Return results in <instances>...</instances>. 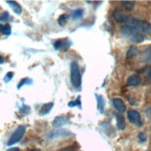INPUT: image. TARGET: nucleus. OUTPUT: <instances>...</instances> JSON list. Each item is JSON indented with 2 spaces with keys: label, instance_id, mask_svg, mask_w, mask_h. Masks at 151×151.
<instances>
[{
  "label": "nucleus",
  "instance_id": "nucleus-1",
  "mask_svg": "<svg viewBox=\"0 0 151 151\" xmlns=\"http://www.w3.org/2000/svg\"><path fill=\"white\" fill-rule=\"evenodd\" d=\"M120 32L124 38L132 43L140 44L145 40V35H143L138 30L128 24L122 26L120 29Z\"/></svg>",
  "mask_w": 151,
  "mask_h": 151
},
{
  "label": "nucleus",
  "instance_id": "nucleus-2",
  "mask_svg": "<svg viewBox=\"0 0 151 151\" xmlns=\"http://www.w3.org/2000/svg\"><path fill=\"white\" fill-rule=\"evenodd\" d=\"M128 25L137 29L143 35H148L151 32V24L147 21H141V19L135 18H130Z\"/></svg>",
  "mask_w": 151,
  "mask_h": 151
},
{
  "label": "nucleus",
  "instance_id": "nucleus-3",
  "mask_svg": "<svg viewBox=\"0 0 151 151\" xmlns=\"http://www.w3.org/2000/svg\"><path fill=\"white\" fill-rule=\"evenodd\" d=\"M70 83L74 88H81L82 76L80 73V68H79V65L76 61L71 62L70 64Z\"/></svg>",
  "mask_w": 151,
  "mask_h": 151
},
{
  "label": "nucleus",
  "instance_id": "nucleus-4",
  "mask_svg": "<svg viewBox=\"0 0 151 151\" xmlns=\"http://www.w3.org/2000/svg\"><path fill=\"white\" fill-rule=\"evenodd\" d=\"M25 131H26V127L23 126V125H21V126H19L16 131L14 133H13L11 134V136L9 137V139L8 141V144L6 145L8 146H12V145H14V144L18 143L19 141H21V139L23 137L24 134H25Z\"/></svg>",
  "mask_w": 151,
  "mask_h": 151
},
{
  "label": "nucleus",
  "instance_id": "nucleus-5",
  "mask_svg": "<svg viewBox=\"0 0 151 151\" xmlns=\"http://www.w3.org/2000/svg\"><path fill=\"white\" fill-rule=\"evenodd\" d=\"M73 134L70 132L69 130L66 129H55V130H52L51 132H49L45 137L47 139H56V138H60V137H68L73 135Z\"/></svg>",
  "mask_w": 151,
  "mask_h": 151
},
{
  "label": "nucleus",
  "instance_id": "nucleus-6",
  "mask_svg": "<svg viewBox=\"0 0 151 151\" xmlns=\"http://www.w3.org/2000/svg\"><path fill=\"white\" fill-rule=\"evenodd\" d=\"M128 120L131 123L134 124V125L141 127L143 125L142 123V120H141V115L137 110L135 109H130L128 111Z\"/></svg>",
  "mask_w": 151,
  "mask_h": 151
},
{
  "label": "nucleus",
  "instance_id": "nucleus-7",
  "mask_svg": "<svg viewBox=\"0 0 151 151\" xmlns=\"http://www.w3.org/2000/svg\"><path fill=\"white\" fill-rule=\"evenodd\" d=\"M70 47V42L68 39H58L54 43V48L56 50H60L61 52H66Z\"/></svg>",
  "mask_w": 151,
  "mask_h": 151
},
{
  "label": "nucleus",
  "instance_id": "nucleus-8",
  "mask_svg": "<svg viewBox=\"0 0 151 151\" xmlns=\"http://www.w3.org/2000/svg\"><path fill=\"white\" fill-rule=\"evenodd\" d=\"M113 17L116 21L120 23H128L130 21V18H131V17L127 16L126 14H124V13L121 12L120 10H118V9L114 10Z\"/></svg>",
  "mask_w": 151,
  "mask_h": 151
},
{
  "label": "nucleus",
  "instance_id": "nucleus-9",
  "mask_svg": "<svg viewBox=\"0 0 151 151\" xmlns=\"http://www.w3.org/2000/svg\"><path fill=\"white\" fill-rule=\"evenodd\" d=\"M69 123V118L66 116H58L56 117L53 122H52V125H53L55 128H60L62 127L64 125Z\"/></svg>",
  "mask_w": 151,
  "mask_h": 151
},
{
  "label": "nucleus",
  "instance_id": "nucleus-10",
  "mask_svg": "<svg viewBox=\"0 0 151 151\" xmlns=\"http://www.w3.org/2000/svg\"><path fill=\"white\" fill-rule=\"evenodd\" d=\"M112 104H113V107L115 108V109L119 111L120 113H123L124 111L126 110L125 104H124V102L121 99V98H113Z\"/></svg>",
  "mask_w": 151,
  "mask_h": 151
},
{
  "label": "nucleus",
  "instance_id": "nucleus-11",
  "mask_svg": "<svg viewBox=\"0 0 151 151\" xmlns=\"http://www.w3.org/2000/svg\"><path fill=\"white\" fill-rule=\"evenodd\" d=\"M142 80L138 75H132L127 79L128 86H137L141 83Z\"/></svg>",
  "mask_w": 151,
  "mask_h": 151
},
{
  "label": "nucleus",
  "instance_id": "nucleus-12",
  "mask_svg": "<svg viewBox=\"0 0 151 151\" xmlns=\"http://www.w3.org/2000/svg\"><path fill=\"white\" fill-rule=\"evenodd\" d=\"M54 107V104L53 103H47V104H44L43 106L41 107V109L39 111V115L41 116H45L47 115V113H49L52 108Z\"/></svg>",
  "mask_w": 151,
  "mask_h": 151
},
{
  "label": "nucleus",
  "instance_id": "nucleus-13",
  "mask_svg": "<svg viewBox=\"0 0 151 151\" xmlns=\"http://www.w3.org/2000/svg\"><path fill=\"white\" fill-rule=\"evenodd\" d=\"M6 3L10 6V8L12 9L13 11L16 13V14H18V15L22 14V6H19V4H18L16 1H6Z\"/></svg>",
  "mask_w": 151,
  "mask_h": 151
},
{
  "label": "nucleus",
  "instance_id": "nucleus-14",
  "mask_svg": "<svg viewBox=\"0 0 151 151\" xmlns=\"http://www.w3.org/2000/svg\"><path fill=\"white\" fill-rule=\"evenodd\" d=\"M96 99H97V109H98V111H99L100 113H103L104 110H105V99L102 96H98L96 95Z\"/></svg>",
  "mask_w": 151,
  "mask_h": 151
},
{
  "label": "nucleus",
  "instance_id": "nucleus-15",
  "mask_svg": "<svg viewBox=\"0 0 151 151\" xmlns=\"http://www.w3.org/2000/svg\"><path fill=\"white\" fill-rule=\"evenodd\" d=\"M137 53H138V49H137L136 47H131L129 48V50L127 51L126 53V58H128V60H133V58H134L136 56H137Z\"/></svg>",
  "mask_w": 151,
  "mask_h": 151
},
{
  "label": "nucleus",
  "instance_id": "nucleus-16",
  "mask_svg": "<svg viewBox=\"0 0 151 151\" xmlns=\"http://www.w3.org/2000/svg\"><path fill=\"white\" fill-rule=\"evenodd\" d=\"M0 32L4 35H9L11 34V27L9 24H0Z\"/></svg>",
  "mask_w": 151,
  "mask_h": 151
},
{
  "label": "nucleus",
  "instance_id": "nucleus-17",
  "mask_svg": "<svg viewBox=\"0 0 151 151\" xmlns=\"http://www.w3.org/2000/svg\"><path fill=\"white\" fill-rule=\"evenodd\" d=\"M116 119H117V127H118V129H119V130H124V128H125V120H124L123 116L117 115Z\"/></svg>",
  "mask_w": 151,
  "mask_h": 151
},
{
  "label": "nucleus",
  "instance_id": "nucleus-18",
  "mask_svg": "<svg viewBox=\"0 0 151 151\" xmlns=\"http://www.w3.org/2000/svg\"><path fill=\"white\" fill-rule=\"evenodd\" d=\"M143 60L146 61V62H148V63H151V45L147 47L146 48V50L144 51V53H143Z\"/></svg>",
  "mask_w": 151,
  "mask_h": 151
},
{
  "label": "nucleus",
  "instance_id": "nucleus-19",
  "mask_svg": "<svg viewBox=\"0 0 151 151\" xmlns=\"http://www.w3.org/2000/svg\"><path fill=\"white\" fill-rule=\"evenodd\" d=\"M83 15V9H78L74 11H73V13H71V18H73V19H78L82 18Z\"/></svg>",
  "mask_w": 151,
  "mask_h": 151
},
{
  "label": "nucleus",
  "instance_id": "nucleus-20",
  "mask_svg": "<svg viewBox=\"0 0 151 151\" xmlns=\"http://www.w3.org/2000/svg\"><path fill=\"white\" fill-rule=\"evenodd\" d=\"M123 8L128 11H131L134 6V1H122V2Z\"/></svg>",
  "mask_w": 151,
  "mask_h": 151
},
{
  "label": "nucleus",
  "instance_id": "nucleus-21",
  "mask_svg": "<svg viewBox=\"0 0 151 151\" xmlns=\"http://www.w3.org/2000/svg\"><path fill=\"white\" fill-rule=\"evenodd\" d=\"M32 81L31 80L30 78H23L22 80L19 83V84H18V89H19V88H22L24 84H32Z\"/></svg>",
  "mask_w": 151,
  "mask_h": 151
},
{
  "label": "nucleus",
  "instance_id": "nucleus-22",
  "mask_svg": "<svg viewBox=\"0 0 151 151\" xmlns=\"http://www.w3.org/2000/svg\"><path fill=\"white\" fill-rule=\"evenodd\" d=\"M67 22H68V16L66 14L60 15V18H58V24H60V26H64L65 24H66Z\"/></svg>",
  "mask_w": 151,
  "mask_h": 151
},
{
  "label": "nucleus",
  "instance_id": "nucleus-23",
  "mask_svg": "<svg viewBox=\"0 0 151 151\" xmlns=\"http://www.w3.org/2000/svg\"><path fill=\"white\" fill-rule=\"evenodd\" d=\"M80 99H81V97H80V96L77 97L76 101L69 102V103H68V106H69L70 108H73V107H75V106H80V107H81V101H80Z\"/></svg>",
  "mask_w": 151,
  "mask_h": 151
},
{
  "label": "nucleus",
  "instance_id": "nucleus-24",
  "mask_svg": "<svg viewBox=\"0 0 151 151\" xmlns=\"http://www.w3.org/2000/svg\"><path fill=\"white\" fill-rule=\"evenodd\" d=\"M9 14L8 11H5L3 12L1 15H0V22H6L9 19Z\"/></svg>",
  "mask_w": 151,
  "mask_h": 151
},
{
  "label": "nucleus",
  "instance_id": "nucleus-25",
  "mask_svg": "<svg viewBox=\"0 0 151 151\" xmlns=\"http://www.w3.org/2000/svg\"><path fill=\"white\" fill-rule=\"evenodd\" d=\"M31 109L29 106H26V105H23L22 108H19V112L22 113V114H28L30 113Z\"/></svg>",
  "mask_w": 151,
  "mask_h": 151
},
{
  "label": "nucleus",
  "instance_id": "nucleus-26",
  "mask_svg": "<svg viewBox=\"0 0 151 151\" xmlns=\"http://www.w3.org/2000/svg\"><path fill=\"white\" fill-rule=\"evenodd\" d=\"M138 139H139V141L142 142V143H143V142H146L147 139V134H146V133H144V132L139 133V134H138Z\"/></svg>",
  "mask_w": 151,
  "mask_h": 151
},
{
  "label": "nucleus",
  "instance_id": "nucleus-27",
  "mask_svg": "<svg viewBox=\"0 0 151 151\" xmlns=\"http://www.w3.org/2000/svg\"><path fill=\"white\" fill-rule=\"evenodd\" d=\"M13 75H14V73H11V71H9V73H8L6 74L5 78H4V81H5L6 83H9V82L11 80V79H12Z\"/></svg>",
  "mask_w": 151,
  "mask_h": 151
},
{
  "label": "nucleus",
  "instance_id": "nucleus-28",
  "mask_svg": "<svg viewBox=\"0 0 151 151\" xmlns=\"http://www.w3.org/2000/svg\"><path fill=\"white\" fill-rule=\"evenodd\" d=\"M145 113H146V115H147V117L148 118V119L151 120V107H147L145 109Z\"/></svg>",
  "mask_w": 151,
  "mask_h": 151
},
{
  "label": "nucleus",
  "instance_id": "nucleus-29",
  "mask_svg": "<svg viewBox=\"0 0 151 151\" xmlns=\"http://www.w3.org/2000/svg\"><path fill=\"white\" fill-rule=\"evenodd\" d=\"M58 151H74V150H73V147H67L62 148V149L58 150Z\"/></svg>",
  "mask_w": 151,
  "mask_h": 151
},
{
  "label": "nucleus",
  "instance_id": "nucleus-30",
  "mask_svg": "<svg viewBox=\"0 0 151 151\" xmlns=\"http://www.w3.org/2000/svg\"><path fill=\"white\" fill-rule=\"evenodd\" d=\"M6 151H19V147H11V148L8 149Z\"/></svg>",
  "mask_w": 151,
  "mask_h": 151
},
{
  "label": "nucleus",
  "instance_id": "nucleus-31",
  "mask_svg": "<svg viewBox=\"0 0 151 151\" xmlns=\"http://www.w3.org/2000/svg\"><path fill=\"white\" fill-rule=\"evenodd\" d=\"M4 61H5V58L2 56H0V64H2Z\"/></svg>",
  "mask_w": 151,
  "mask_h": 151
},
{
  "label": "nucleus",
  "instance_id": "nucleus-32",
  "mask_svg": "<svg viewBox=\"0 0 151 151\" xmlns=\"http://www.w3.org/2000/svg\"><path fill=\"white\" fill-rule=\"evenodd\" d=\"M147 77H148V79L151 81V70L148 71V73H147Z\"/></svg>",
  "mask_w": 151,
  "mask_h": 151
},
{
  "label": "nucleus",
  "instance_id": "nucleus-33",
  "mask_svg": "<svg viewBox=\"0 0 151 151\" xmlns=\"http://www.w3.org/2000/svg\"><path fill=\"white\" fill-rule=\"evenodd\" d=\"M29 151H40V150H39V149H31Z\"/></svg>",
  "mask_w": 151,
  "mask_h": 151
}]
</instances>
